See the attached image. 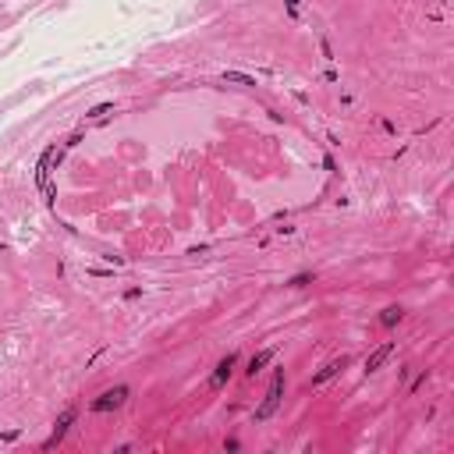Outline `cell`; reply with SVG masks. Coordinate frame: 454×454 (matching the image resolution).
Listing matches in <instances>:
<instances>
[{"instance_id": "obj_3", "label": "cell", "mask_w": 454, "mask_h": 454, "mask_svg": "<svg viewBox=\"0 0 454 454\" xmlns=\"http://www.w3.org/2000/svg\"><path fill=\"white\" fill-rule=\"evenodd\" d=\"M124 401H128V387L121 383V387H110V390H103V394H99V397H96L89 408H92L96 415H103V412H114V408H121Z\"/></svg>"}, {"instance_id": "obj_5", "label": "cell", "mask_w": 454, "mask_h": 454, "mask_svg": "<svg viewBox=\"0 0 454 454\" xmlns=\"http://www.w3.org/2000/svg\"><path fill=\"white\" fill-rule=\"evenodd\" d=\"M348 362H351L348 355H341V359H330V362H326V366H323V369H319L316 376L309 380V387H323V383H330V380L337 376V373H341V369H344Z\"/></svg>"}, {"instance_id": "obj_11", "label": "cell", "mask_w": 454, "mask_h": 454, "mask_svg": "<svg viewBox=\"0 0 454 454\" xmlns=\"http://www.w3.org/2000/svg\"><path fill=\"white\" fill-rule=\"evenodd\" d=\"M110 110H114V103H96V107L89 110V117H92V121H103V117H107Z\"/></svg>"}, {"instance_id": "obj_12", "label": "cell", "mask_w": 454, "mask_h": 454, "mask_svg": "<svg viewBox=\"0 0 454 454\" xmlns=\"http://www.w3.org/2000/svg\"><path fill=\"white\" fill-rule=\"evenodd\" d=\"M312 281V273H298V277H291V288H305Z\"/></svg>"}, {"instance_id": "obj_1", "label": "cell", "mask_w": 454, "mask_h": 454, "mask_svg": "<svg viewBox=\"0 0 454 454\" xmlns=\"http://www.w3.org/2000/svg\"><path fill=\"white\" fill-rule=\"evenodd\" d=\"M61 156L64 153L57 149V146H50V149L39 156V167H36V185H39V192H43V199L46 203H54V170H57V163H61Z\"/></svg>"}, {"instance_id": "obj_6", "label": "cell", "mask_w": 454, "mask_h": 454, "mask_svg": "<svg viewBox=\"0 0 454 454\" xmlns=\"http://www.w3.org/2000/svg\"><path fill=\"white\" fill-rule=\"evenodd\" d=\"M234 366H238V355L231 351V355H224L220 362H217V369H213V376H210V387L213 390H220L227 380H231V373H234Z\"/></svg>"}, {"instance_id": "obj_8", "label": "cell", "mask_w": 454, "mask_h": 454, "mask_svg": "<svg viewBox=\"0 0 454 454\" xmlns=\"http://www.w3.org/2000/svg\"><path fill=\"white\" fill-rule=\"evenodd\" d=\"M273 359H277V351H273V348H263V351H256V355L248 359V376L263 373V369H266V366H270Z\"/></svg>"}, {"instance_id": "obj_9", "label": "cell", "mask_w": 454, "mask_h": 454, "mask_svg": "<svg viewBox=\"0 0 454 454\" xmlns=\"http://www.w3.org/2000/svg\"><path fill=\"white\" fill-rule=\"evenodd\" d=\"M401 316H405V309H401V305H387V309L380 312V323H383V326H397V323H401Z\"/></svg>"}, {"instance_id": "obj_4", "label": "cell", "mask_w": 454, "mask_h": 454, "mask_svg": "<svg viewBox=\"0 0 454 454\" xmlns=\"http://www.w3.org/2000/svg\"><path fill=\"white\" fill-rule=\"evenodd\" d=\"M75 408H64V412H61V419H57V422H54V433H50V440H46V444H43V447H46V451H54V447H57V444H61V440H64V433H68V426H71V422H75Z\"/></svg>"}, {"instance_id": "obj_10", "label": "cell", "mask_w": 454, "mask_h": 454, "mask_svg": "<svg viewBox=\"0 0 454 454\" xmlns=\"http://www.w3.org/2000/svg\"><path fill=\"white\" fill-rule=\"evenodd\" d=\"M224 82H231V85H256V78L241 75V71H224Z\"/></svg>"}, {"instance_id": "obj_7", "label": "cell", "mask_w": 454, "mask_h": 454, "mask_svg": "<svg viewBox=\"0 0 454 454\" xmlns=\"http://www.w3.org/2000/svg\"><path fill=\"white\" fill-rule=\"evenodd\" d=\"M390 355H394V344H390V341H387V344H380L376 351L366 359V373H376V369H383V362H387Z\"/></svg>"}, {"instance_id": "obj_2", "label": "cell", "mask_w": 454, "mask_h": 454, "mask_svg": "<svg viewBox=\"0 0 454 454\" xmlns=\"http://www.w3.org/2000/svg\"><path fill=\"white\" fill-rule=\"evenodd\" d=\"M281 401H284V369H273V380H270V387H266V394H263V405L256 408V422L273 419L277 408H281Z\"/></svg>"}, {"instance_id": "obj_13", "label": "cell", "mask_w": 454, "mask_h": 454, "mask_svg": "<svg viewBox=\"0 0 454 454\" xmlns=\"http://www.w3.org/2000/svg\"><path fill=\"white\" fill-rule=\"evenodd\" d=\"M298 4H302V0H288V11H291V14H298Z\"/></svg>"}]
</instances>
